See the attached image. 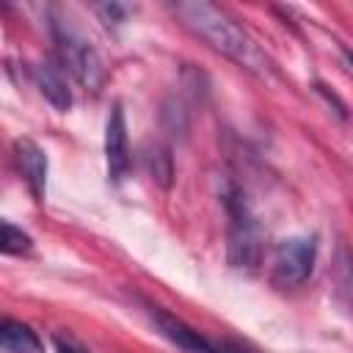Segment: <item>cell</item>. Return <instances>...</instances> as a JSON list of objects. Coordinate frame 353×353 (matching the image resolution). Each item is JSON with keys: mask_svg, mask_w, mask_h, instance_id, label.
Returning a JSON list of instances; mask_svg holds the SVG:
<instances>
[{"mask_svg": "<svg viewBox=\"0 0 353 353\" xmlns=\"http://www.w3.org/2000/svg\"><path fill=\"white\" fill-rule=\"evenodd\" d=\"M33 80H36V88L41 91V97L58 108V110H69L72 105V91H69V83H66V74L58 63L52 61H39L33 66Z\"/></svg>", "mask_w": 353, "mask_h": 353, "instance_id": "obj_8", "label": "cell"}, {"mask_svg": "<svg viewBox=\"0 0 353 353\" xmlns=\"http://www.w3.org/2000/svg\"><path fill=\"white\" fill-rule=\"evenodd\" d=\"M146 312H149L152 323L157 325V331H160L168 342H174L179 350H185V353H218L199 331H193V328L185 325L179 317L168 314L165 309H160V306H146Z\"/></svg>", "mask_w": 353, "mask_h": 353, "instance_id": "obj_6", "label": "cell"}, {"mask_svg": "<svg viewBox=\"0 0 353 353\" xmlns=\"http://www.w3.org/2000/svg\"><path fill=\"white\" fill-rule=\"evenodd\" d=\"M223 207L229 215V243H226V256L229 265L237 270H254L262 256V234L259 226L243 199V193L234 185L223 188Z\"/></svg>", "mask_w": 353, "mask_h": 353, "instance_id": "obj_2", "label": "cell"}, {"mask_svg": "<svg viewBox=\"0 0 353 353\" xmlns=\"http://www.w3.org/2000/svg\"><path fill=\"white\" fill-rule=\"evenodd\" d=\"M218 353H259L256 347H251V345H245V342H237V339H226V342H221V347H215Z\"/></svg>", "mask_w": 353, "mask_h": 353, "instance_id": "obj_12", "label": "cell"}, {"mask_svg": "<svg viewBox=\"0 0 353 353\" xmlns=\"http://www.w3.org/2000/svg\"><path fill=\"white\" fill-rule=\"evenodd\" d=\"M317 259V243L314 237H290L276 245L273 254V279L281 287L303 284L312 276Z\"/></svg>", "mask_w": 353, "mask_h": 353, "instance_id": "obj_4", "label": "cell"}, {"mask_svg": "<svg viewBox=\"0 0 353 353\" xmlns=\"http://www.w3.org/2000/svg\"><path fill=\"white\" fill-rule=\"evenodd\" d=\"M55 342V353H88L85 347H80L74 339H69V336H55L52 339Z\"/></svg>", "mask_w": 353, "mask_h": 353, "instance_id": "obj_13", "label": "cell"}, {"mask_svg": "<svg viewBox=\"0 0 353 353\" xmlns=\"http://www.w3.org/2000/svg\"><path fill=\"white\" fill-rule=\"evenodd\" d=\"M14 160L25 176L30 193L36 196V201H44V190H47V154H44V149L30 138H17L14 141Z\"/></svg>", "mask_w": 353, "mask_h": 353, "instance_id": "obj_7", "label": "cell"}, {"mask_svg": "<svg viewBox=\"0 0 353 353\" xmlns=\"http://www.w3.org/2000/svg\"><path fill=\"white\" fill-rule=\"evenodd\" d=\"M33 240L25 229H19L17 223L0 218V254H11V256H22L30 254Z\"/></svg>", "mask_w": 353, "mask_h": 353, "instance_id": "obj_10", "label": "cell"}, {"mask_svg": "<svg viewBox=\"0 0 353 353\" xmlns=\"http://www.w3.org/2000/svg\"><path fill=\"white\" fill-rule=\"evenodd\" d=\"M0 350L6 353H44L39 334L11 317H0Z\"/></svg>", "mask_w": 353, "mask_h": 353, "instance_id": "obj_9", "label": "cell"}, {"mask_svg": "<svg viewBox=\"0 0 353 353\" xmlns=\"http://www.w3.org/2000/svg\"><path fill=\"white\" fill-rule=\"evenodd\" d=\"M174 11L182 17V22L196 30L207 44H212L218 52L232 58L237 66L265 77L273 72V63L268 52L218 6L204 3V0H190V3H176Z\"/></svg>", "mask_w": 353, "mask_h": 353, "instance_id": "obj_1", "label": "cell"}, {"mask_svg": "<svg viewBox=\"0 0 353 353\" xmlns=\"http://www.w3.org/2000/svg\"><path fill=\"white\" fill-rule=\"evenodd\" d=\"M105 160H108V176L110 182H121L130 171V143H127V121L124 110L116 102L108 113L105 124Z\"/></svg>", "mask_w": 353, "mask_h": 353, "instance_id": "obj_5", "label": "cell"}, {"mask_svg": "<svg viewBox=\"0 0 353 353\" xmlns=\"http://www.w3.org/2000/svg\"><path fill=\"white\" fill-rule=\"evenodd\" d=\"M52 36L58 44V55L61 63L66 66V72L85 88V91H97L105 80V66L97 55V50L77 33L72 30L66 22H52Z\"/></svg>", "mask_w": 353, "mask_h": 353, "instance_id": "obj_3", "label": "cell"}, {"mask_svg": "<svg viewBox=\"0 0 353 353\" xmlns=\"http://www.w3.org/2000/svg\"><path fill=\"white\" fill-rule=\"evenodd\" d=\"M127 6H121V3H105V6H97V14L110 25H119V22H124V17H127Z\"/></svg>", "mask_w": 353, "mask_h": 353, "instance_id": "obj_11", "label": "cell"}]
</instances>
